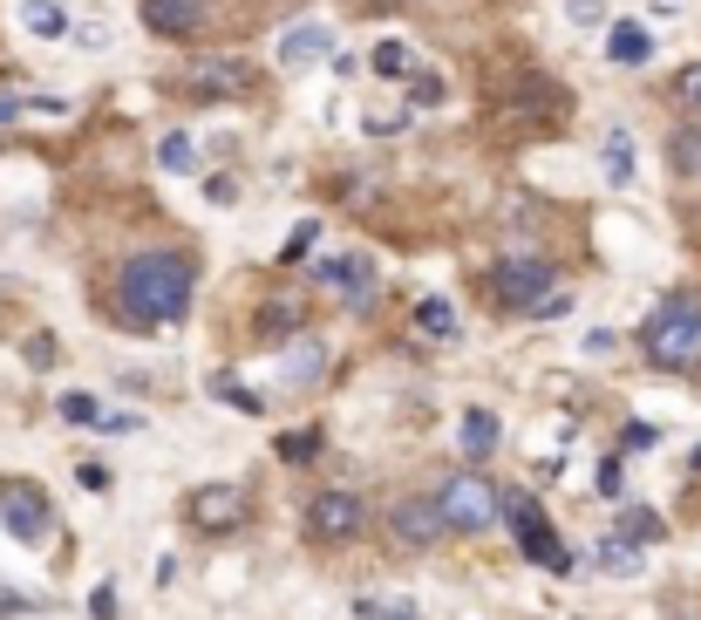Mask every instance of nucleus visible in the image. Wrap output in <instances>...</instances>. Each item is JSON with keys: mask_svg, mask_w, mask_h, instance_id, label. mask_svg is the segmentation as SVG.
I'll return each mask as SVG.
<instances>
[{"mask_svg": "<svg viewBox=\"0 0 701 620\" xmlns=\"http://www.w3.org/2000/svg\"><path fill=\"white\" fill-rule=\"evenodd\" d=\"M490 103H497V116H538V124L565 116V89L552 83V75H538V68L497 75V83H490Z\"/></svg>", "mask_w": 701, "mask_h": 620, "instance_id": "6", "label": "nucleus"}, {"mask_svg": "<svg viewBox=\"0 0 701 620\" xmlns=\"http://www.w3.org/2000/svg\"><path fill=\"white\" fill-rule=\"evenodd\" d=\"M600 573H613V579L640 573V559H634V546H627V538H606V546H600Z\"/></svg>", "mask_w": 701, "mask_h": 620, "instance_id": "27", "label": "nucleus"}, {"mask_svg": "<svg viewBox=\"0 0 701 620\" xmlns=\"http://www.w3.org/2000/svg\"><path fill=\"white\" fill-rule=\"evenodd\" d=\"M293 334H300V314H293L287 300H272L266 314H259V341H266V348H280V341H293Z\"/></svg>", "mask_w": 701, "mask_h": 620, "instance_id": "24", "label": "nucleus"}, {"mask_svg": "<svg viewBox=\"0 0 701 620\" xmlns=\"http://www.w3.org/2000/svg\"><path fill=\"white\" fill-rule=\"evenodd\" d=\"M321 368H327V348H321V334H306V328H300V334L287 341V382H314Z\"/></svg>", "mask_w": 701, "mask_h": 620, "instance_id": "16", "label": "nucleus"}, {"mask_svg": "<svg viewBox=\"0 0 701 620\" xmlns=\"http://www.w3.org/2000/svg\"><path fill=\"white\" fill-rule=\"evenodd\" d=\"M368 68L381 75V83H409V75H416V55H409L402 42H381V49L368 55Z\"/></svg>", "mask_w": 701, "mask_h": 620, "instance_id": "22", "label": "nucleus"}, {"mask_svg": "<svg viewBox=\"0 0 701 620\" xmlns=\"http://www.w3.org/2000/svg\"><path fill=\"white\" fill-rule=\"evenodd\" d=\"M497 498H504V519H511L525 559H531V566H544V573H572V553L559 546V532H552V519H544L538 498H525V491H497Z\"/></svg>", "mask_w": 701, "mask_h": 620, "instance_id": "5", "label": "nucleus"}, {"mask_svg": "<svg viewBox=\"0 0 701 620\" xmlns=\"http://www.w3.org/2000/svg\"><path fill=\"white\" fill-rule=\"evenodd\" d=\"M21 28H28V34H42V42H62V34H68L62 0H28V8H21Z\"/></svg>", "mask_w": 701, "mask_h": 620, "instance_id": "18", "label": "nucleus"}, {"mask_svg": "<svg viewBox=\"0 0 701 620\" xmlns=\"http://www.w3.org/2000/svg\"><path fill=\"white\" fill-rule=\"evenodd\" d=\"M572 21L586 28V21H600V0H572Z\"/></svg>", "mask_w": 701, "mask_h": 620, "instance_id": "39", "label": "nucleus"}, {"mask_svg": "<svg viewBox=\"0 0 701 620\" xmlns=\"http://www.w3.org/2000/svg\"><path fill=\"white\" fill-rule=\"evenodd\" d=\"M158 164H164V171H177V178H184V171H191V164H198V150H191V137H184V130H171V137H164V143H158Z\"/></svg>", "mask_w": 701, "mask_h": 620, "instance_id": "25", "label": "nucleus"}, {"mask_svg": "<svg viewBox=\"0 0 701 620\" xmlns=\"http://www.w3.org/2000/svg\"><path fill=\"white\" fill-rule=\"evenodd\" d=\"M675 96L688 103V116H701V62H688V68L675 75Z\"/></svg>", "mask_w": 701, "mask_h": 620, "instance_id": "32", "label": "nucleus"}, {"mask_svg": "<svg viewBox=\"0 0 701 620\" xmlns=\"http://www.w3.org/2000/svg\"><path fill=\"white\" fill-rule=\"evenodd\" d=\"M62 416H68V423H96V430H103V416H109V409H103L96 396H62Z\"/></svg>", "mask_w": 701, "mask_h": 620, "instance_id": "31", "label": "nucleus"}, {"mask_svg": "<svg viewBox=\"0 0 701 620\" xmlns=\"http://www.w3.org/2000/svg\"><path fill=\"white\" fill-rule=\"evenodd\" d=\"M660 532H668V525H660V512L627 505V512H619V532H613V538H627V546H660Z\"/></svg>", "mask_w": 701, "mask_h": 620, "instance_id": "20", "label": "nucleus"}, {"mask_svg": "<svg viewBox=\"0 0 701 620\" xmlns=\"http://www.w3.org/2000/svg\"><path fill=\"white\" fill-rule=\"evenodd\" d=\"M314 280H321V287H334L347 307L375 300V266H368L362 253H347V259H321V266H314Z\"/></svg>", "mask_w": 701, "mask_h": 620, "instance_id": "13", "label": "nucleus"}, {"mask_svg": "<svg viewBox=\"0 0 701 620\" xmlns=\"http://www.w3.org/2000/svg\"><path fill=\"white\" fill-rule=\"evenodd\" d=\"M443 96H450L443 75H430V68H416V75H409V103H416V109H436Z\"/></svg>", "mask_w": 701, "mask_h": 620, "instance_id": "26", "label": "nucleus"}, {"mask_svg": "<svg viewBox=\"0 0 701 620\" xmlns=\"http://www.w3.org/2000/svg\"><path fill=\"white\" fill-rule=\"evenodd\" d=\"M436 512H443V525L450 532H490L497 519H504V498H497V484H484L477 471H456L443 491H436Z\"/></svg>", "mask_w": 701, "mask_h": 620, "instance_id": "4", "label": "nucleus"}, {"mask_svg": "<svg viewBox=\"0 0 701 620\" xmlns=\"http://www.w3.org/2000/svg\"><path fill=\"white\" fill-rule=\"evenodd\" d=\"M212 396H218V403H231V409H246V416H259V409H266V403H259L252 389H239L231 375H218V382H212Z\"/></svg>", "mask_w": 701, "mask_h": 620, "instance_id": "30", "label": "nucleus"}, {"mask_svg": "<svg viewBox=\"0 0 701 620\" xmlns=\"http://www.w3.org/2000/svg\"><path fill=\"white\" fill-rule=\"evenodd\" d=\"M388 532H396V546H402V553H430L450 525H443V512H436V498H396V512H388Z\"/></svg>", "mask_w": 701, "mask_h": 620, "instance_id": "10", "label": "nucleus"}, {"mask_svg": "<svg viewBox=\"0 0 701 620\" xmlns=\"http://www.w3.org/2000/svg\"><path fill=\"white\" fill-rule=\"evenodd\" d=\"M321 55H334V28L327 21H293L280 34V68H314Z\"/></svg>", "mask_w": 701, "mask_h": 620, "instance_id": "14", "label": "nucleus"}, {"mask_svg": "<svg viewBox=\"0 0 701 620\" xmlns=\"http://www.w3.org/2000/svg\"><path fill=\"white\" fill-rule=\"evenodd\" d=\"M456 437H463V457H471V463H484V457L497 450V416H490V409H463Z\"/></svg>", "mask_w": 701, "mask_h": 620, "instance_id": "17", "label": "nucleus"}, {"mask_svg": "<svg viewBox=\"0 0 701 620\" xmlns=\"http://www.w3.org/2000/svg\"><path fill=\"white\" fill-rule=\"evenodd\" d=\"M280 457H287V463L321 457V430H287V437H280Z\"/></svg>", "mask_w": 701, "mask_h": 620, "instance_id": "29", "label": "nucleus"}, {"mask_svg": "<svg viewBox=\"0 0 701 620\" xmlns=\"http://www.w3.org/2000/svg\"><path fill=\"white\" fill-rule=\"evenodd\" d=\"M314 232H321V225H300V232H293V239H287V259H300L306 246H314Z\"/></svg>", "mask_w": 701, "mask_h": 620, "instance_id": "37", "label": "nucleus"}, {"mask_svg": "<svg viewBox=\"0 0 701 620\" xmlns=\"http://www.w3.org/2000/svg\"><path fill=\"white\" fill-rule=\"evenodd\" d=\"M28 362H34V368H48V362H55V341H48V334H34V341H28Z\"/></svg>", "mask_w": 701, "mask_h": 620, "instance_id": "35", "label": "nucleus"}, {"mask_svg": "<svg viewBox=\"0 0 701 620\" xmlns=\"http://www.w3.org/2000/svg\"><path fill=\"white\" fill-rule=\"evenodd\" d=\"M668 171L701 178V124H681V130L668 137Z\"/></svg>", "mask_w": 701, "mask_h": 620, "instance_id": "19", "label": "nucleus"}, {"mask_svg": "<svg viewBox=\"0 0 701 620\" xmlns=\"http://www.w3.org/2000/svg\"><path fill=\"white\" fill-rule=\"evenodd\" d=\"M606 184H613V191H627V184H634V143H627V130H613V137H606Z\"/></svg>", "mask_w": 701, "mask_h": 620, "instance_id": "23", "label": "nucleus"}, {"mask_svg": "<svg viewBox=\"0 0 701 620\" xmlns=\"http://www.w3.org/2000/svg\"><path fill=\"white\" fill-rule=\"evenodd\" d=\"M654 443H660L654 423H627V437H619V450H627V457H634V450H654Z\"/></svg>", "mask_w": 701, "mask_h": 620, "instance_id": "33", "label": "nucleus"}, {"mask_svg": "<svg viewBox=\"0 0 701 620\" xmlns=\"http://www.w3.org/2000/svg\"><path fill=\"white\" fill-rule=\"evenodd\" d=\"M75 478H83L89 491H109V471H103V463H83V471H75Z\"/></svg>", "mask_w": 701, "mask_h": 620, "instance_id": "38", "label": "nucleus"}, {"mask_svg": "<svg viewBox=\"0 0 701 620\" xmlns=\"http://www.w3.org/2000/svg\"><path fill=\"white\" fill-rule=\"evenodd\" d=\"M402 124H409V116H402V109H375V116H368V130H375V137H396Z\"/></svg>", "mask_w": 701, "mask_h": 620, "instance_id": "34", "label": "nucleus"}, {"mask_svg": "<svg viewBox=\"0 0 701 620\" xmlns=\"http://www.w3.org/2000/svg\"><path fill=\"white\" fill-rule=\"evenodd\" d=\"M300 525H306V538H321V546H347V538H362V525H368V498L321 491V498H306Z\"/></svg>", "mask_w": 701, "mask_h": 620, "instance_id": "8", "label": "nucleus"}, {"mask_svg": "<svg viewBox=\"0 0 701 620\" xmlns=\"http://www.w3.org/2000/svg\"><path fill=\"white\" fill-rule=\"evenodd\" d=\"M675 8H681V0H660V14H675Z\"/></svg>", "mask_w": 701, "mask_h": 620, "instance_id": "41", "label": "nucleus"}, {"mask_svg": "<svg viewBox=\"0 0 701 620\" xmlns=\"http://www.w3.org/2000/svg\"><path fill=\"white\" fill-rule=\"evenodd\" d=\"M606 62H613V68H640V62H654V34H647L640 21H613V34H606Z\"/></svg>", "mask_w": 701, "mask_h": 620, "instance_id": "15", "label": "nucleus"}, {"mask_svg": "<svg viewBox=\"0 0 701 620\" xmlns=\"http://www.w3.org/2000/svg\"><path fill=\"white\" fill-rule=\"evenodd\" d=\"M490 293L511 307V314H559L565 293H559V266L552 259H497L490 266Z\"/></svg>", "mask_w": 701, "mask_h": 620, "instance_id": "3", "label": "nucleus"}, {"mask_svg": "<svg viewBox=\"0 0 701 620\" xmlns=\"http://www.w3.org/2000/svg\"><path fill=\"white\" fill-rule=\"evenodd\" d=\"M205 0H143V28L164 34V42H191V34L205 28Z\"/></svg>", "mask_w": 701, "mask_h": 620, "instance_id": "12", "label": "nucleus"}, {"mask_svg": "<svg viewBox=\"0 0 701 620\" xmlns=\"http://www.w3.org/2000/svg\"><path fill=\"white\" fill-rule=\"evenodd\" d=\"M355 613L362 620H422L416 600H355Z\"/></svg>", "mask_w": 701, "mask_h": 620, "instance_id": "28", "label": "nucleus"}, {"mask_svg": "<svg viewBox=\"0 0 701 620\" xmlns=\"http://www.w3.org/2000/svg\"><path fill=\"white\" fill-rule=\"evenodd\" d=\"M416 328H422V334H430V341H456V307L430 293V300H422V307H416Z\"/></svg>", "mask_w": 701, "mask_h": 620, "instance_id": "21", "label": "nucleus"}, {"mask_svg": "<svg viewBox=\"0 0 701 620\" xmlns=\"http://www.w3.org/2000/svg\"><path fill=\"white\" fill-rule=\"evenodd\" d=\"M246 519H252V505H246V491H239V484H205V491H191V525H198L205 538L239 532Z\"/></svg>", "mask_w": 701, "mask_h": 620, "instance_id": "9", "label": "nucleus"}, {"mask_svg": "<svg viewBox=\"0 0 701 620\" xmlns=\"http://www.w3.org/2000/svg\"><path fill=\"white\" fill-rule=\"evenodd\" d=\"M89 607H96V620H116V587H96Z\"/></svg>", "mask_w": 701, "mask_h": 620, "instance_id": "36", "label": "nucleus"}, {"mask_svg": "<svg viewBox=\"0 0 701 620\" xmlns=\"http://www.w3.org/2000/svg\"><path fill=\"white\" fill-rule=\"evenodd\" d=\"M191 293H198V266H191V253H137L123 259V274H116V314H123L130 328H171L184 321Z\"/></svg>", "mask_w": 701, "mask_h": 620, "instance_id": "1", "label": "nucleus"}, {"mask_svg": "<svg viewBox=\"0 0 701 620\" xmlns=\"http://www.w3.org/2000/svg\"><path fill=\"white\" fill-rule=\"evenodd\" d=\"M177 89H184V96H205V103H239V96L259 89V75H252V62H239V55H205V62H184Z\"/></svg>", "mask_w": 701, "mask_h": 620, "instance_id": "7", "label": "nucleus"}, {"mask_svg": "<svg viewBox=\"0 0 701 620\" xmlns=\"http://www.w3.org/2000/svg\"><path fill=\"white\" fill-rule=\"evenodd\" d=\"M640 355L668 375H701V300L694 293H668L640 321Z\"/></svg>", "mask_w": 701, "mask_h": 620, "instance_id": "2", "label": "nucleus"}, {"mask_svg": "<svg viewBox=\"0 0 701 620\" xmlns=\"http://www.w3.org/2000/svg\"><path fill=\"white\" fill-rule=\"evenodd\" d=\"M21 109H28L21 96H0V124H14V116H21Z\"/></svg>", "mask_w": 701, "mask_h": 620, "instance_id": "40", "label": "nucleus"}, {"mask_svg": "<svg viewBox=\"0 0 701 620\" xmlns=\"http://www.w3.org/2000/svg\"><path fill=\"white\" fill-rule=\"evenodd\" d=\"M0 525H8L21 546H42L48 538V498L34 484H0Z\"/></svg>", "mask_w": 701, "mask_h": 620, "instance_id": "11", "label": "nucleus"}]
</instances>
